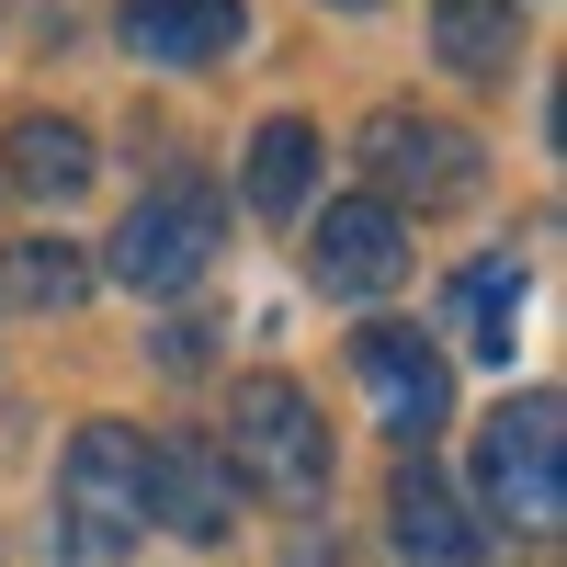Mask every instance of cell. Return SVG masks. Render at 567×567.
<instances>
[{
  "label": "cell",
  "instance_id": "6da1fadb",
  "mask_svg": "<svg viewBox=\"0 0 567 567\" xmlns=\"http://www.w3.org/2000/svg\"><path fill=\"white\" fill-rule=\"evenodd\" d=\"M148 523V443L125 420H80L69 465H58V556L69 567H114Z\"/></svg>",
  "mask_w": 567,
  "mask_h": 567
},
{
  "label": "cell",
  "instance_id": "9c48e42d",
  "mask_svg": "<svg viewBox=\"0 0 567 567\" xmlns=\"http://www.w3.org/2000/svg\"><path fill=\"white\" fill-rule=\"evenodd\" d=\"M114 23H125V58H148V69H216L250 34L239 0H125Z\"/></svg>",
  "mask_w": 567,
  "mask_h": 567
},
{
  "label": "cell",
  "instance_id": "277c9868",
  "mask_svg": "<svg viewBox=\"0 0 567 567\" xmlns=\"http://www.w3.org/2000/svg\"><path fill=\"white\" fill-rule=\"evenodd\" d=\"M477 488L499 523H523V534H556V511H567V477H556V398H511L488 420V443H477Z\"/></svg>",
  "mask_w": 567,
  "mask_h": 567
},
{
  "label": "cell",
  "instance_id": "4fadbf2b",
  "mask_svg": "<svg viewBox=\"0 0 567 567\" xmlns=\"http://www.w3.org/2000/svg\"><path fill=\"white\" fill-rule=\"evenodd\" d=\"M307 182H318V125L307 114H272L250 136V216H296Z\"/></svg>",
  "mask_w": 567,
  "mask_h": 567
},
{
  "label": "cell",
  "instance_id": "7c38bea8",
  "mask_svg": "<svg viewBox=\"0 0 567 567\" xmlns=\"http://www.w3.org/2000/svg\"><path fill=\"white\" fill-rule=\"evenodd\" d=\"M432 45H443V69L499 80L523 58V23H511V0H432Z\"/></svg>",
  "mask_w": 567,
  "mask_h": 567
},
{
  "label": "cell",
  "instance_id": "9a60e30c",
  "mask_svg": "<svg viewBox=\"0 0 567 567\" xmlns=\"http://www.w3.org/2000/svg\"><path fill=\"white\" fill-rule=\"evenodd\" d=\"M80 296H91V261L69 239H23L0 261V307H80Z\"/></svg>",
  "mask_w": 567,
  "mask_h": 567
},
{
  "label": "cell",
  "instance_id": "7a4b0ae2",
  "mask_svg": "<svg viewBox=\"0 0 567 567\" xmlns=\"http://www.w3.org/2000/svg\"><path fill=\"white\" fill-rule=\"evenodd\" d=\"M227 477L239 488H272V499H318L329 488V420L307 409L296 374H250L239 386V420H227Z\"/></svg>",
  "mask_w": 567,
  "mask_h": 567
},
{
  "label": "cell",
  "instance_id": "8fae6325",
  "mask_svg": "<svg viewBox=\"0 0 567 567\" xmlns=\"http://www.w3.org/2000/svg\"><path fill=\"white\" fill-rule=\"evenodd\" d=\"M386 511H398L386 534H398V556H409V567H477V545H488V534H477V511H465L443 477H398V499H386Z\"/></svg>",
  "mask_w": 567,
  "mask_h": 567
},
{
  "label": "cell",
  "instance_id": "52a82bcc",
  "mask_svg": "<svg viewBox=\"0 0 567 567\" xmlns=\"http://www.w3.org/2000/svg\"><path fill=\"white\" fill-rule=\"evenodd\" d=\"M307 272L329 284V296H386V284L409 272V216H398L386 194L329 205V216H318V239H307Z\"/></svg>",
  "mask_w": 567,
  "mask_h": 567
},
{
  "label": "cell",
  "instance_id": "30bf717a",
  "mask_svg": "<svg viewBox=\"0 0 567 567\" xmlns=\"http://www.w3.org/2000/svg\"><path fill=\"white\" fill-rule=\"evenodd\" d=\"M443 318H454V341L477 352V363H511V341H523V261H511V250L465 261L454 296H443Z\"/></svg>",
  "mask_w": 567,
  "mask_h": 567
},
{
  "label": "cell",
  "instance_id": "8992f818",
  "mask_svg": "<svg viewBox=\"0 0 567 567\" xmlns=\"http://www.w3.org/2000/svg\"><path fill=\"white\" fill-rule=\"evenodd\" d=\"M363 171L386 182V194L454 205V194H477V136H465V125H432V114H374V125H363Z\"/></svg>",
  "mask_w": 567,
  "mask_h": 567
},
{
  "label": "cell",
  "instance_id": "5bb4252c",
  "mask_svg": "<svg viewBox=\"0 0 567 567\" xmlns=\"http://www.w3.org/2000/svg\"><path fill=\"white\" fill-rule=\"evenodd\" d=\"M12 182H23L34 205H69L80 182H91V136H80V125H45V114H23V125H12Z\"/></svg>",
  "mask_w": 567,
  "mask_h": 567
},
{
  "label": "cell",
  "instance_id": "3957f363",
  "mask_svg": "<svg viewBox=\"0 0 567 567\" xmlns=\"http://www.w3.org/2000/svg\"><path fill=\"white\" fill-rule=\"evenodd\" d=\"M227 239V205L205 194V182H159V194H136L125 227H114V284H136V296H182Z\"/></svg>",
  "mask_w": 567,
  "mask_h": 567
},
{
  "label": "cell",
  "instance_id": "ba28073f",
  "mask_svg": "<svg viewBox=\"0 0 567 567\" xmlns=\"http://www.w3.org/2000/svg\"><path fill=\"white\" fill-rule=\"evenodd\" d=\"M148 511H159L171 534L216 545V534H227V511H239V477H227V454H216L205 432H171V443H148Z\"/></svg>",
  "mask_w": 567,
  "mask_h": 567
},
{
  "label": "cell",
  "instance_id": "5b68a950",
  "mask_svg": "<svg viewBox=\"0 0 567 567\" xmlns=\"http://www.w3.org/2000/svg\"><path fill=\"white\" fill-rule=\"evenodd\" d=\"M352 363H363V386H374V420H386L398 443H432L443 420H454V363L420 341V329H352Z\"/></svg>",
  "mask_w": 567,
  "mask_h": 567
}]
</instances>
